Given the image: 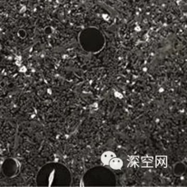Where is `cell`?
<instances>
[{"mask_svg": "<svg viewBox=\"0 0 187 187\" xmlns=\"http://www.w3.org/2000/svg\"><path fill=\"white\" fill-rule=\"evenodd\" d=\"M109 164L113 169L118 170L121 168L123 165V162L119 158H113Z\"/></svg>", "mask_w": 187, "mask_h": 187, "instance_id": "obj_1", "label": "cell"}, {"mask_svg": "<svg viewBox=\"0 0 187 187\" xmlns=\"http://www.w3.org/2000/svg\"><path fill=\"white\" fill-rule=\"evenodd\" d=\"M114 157H115V154L111 151H106L101 156V161L104 164L108 165L111 160Z\"/></svg>", "mask_w": 187, "mask_h": 187, "instance_id": "obj_2", "label": "cell"}]
</instances>
